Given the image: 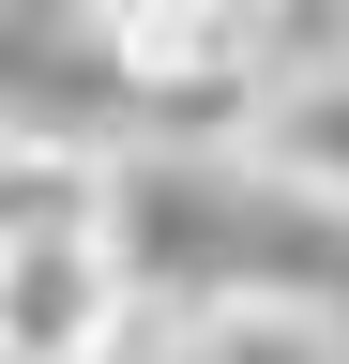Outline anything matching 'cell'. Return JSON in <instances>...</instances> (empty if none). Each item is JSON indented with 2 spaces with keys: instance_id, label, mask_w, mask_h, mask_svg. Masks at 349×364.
<instances>
[{
  "instance_id": "cell-4",
  "label": "cell",
  "mask_w": 349,
  "mask_h": 364,
  "mask_svg": "<svg viewBox=\"0 0 349 364\" xmlns=\"http://www.w3.org/2000/svg\"><path fill=\"white\" fill-rule=\"evenodd\" d=\"M274 167L319 182V198H349V61H319V76L274 107Z\"/></svg>"
},
{
  "instance_id": "cell-2",
  "label": "cell",
  "mask_w": 349,
  "mask_h": 364,
  "mask_svg": "<svg viewBox=\"0 0 349 364\" xmlns=\"http://www.w3.org/2000/svg\"><path fill=\"white\" fill-rule=\"evenodd\" d=\"M46 243H122V182L92 136L0 122V258H46Z\"/></svg>"
},
{
  "instance_id": "cell-1",
  "label": "cell",
  "mask_w": 349,
  "mask_h": 364,
  "mask_svg": "<svg viewBox=\"0 0 349 364\" xmlns=\"http://www.w3.org/2000/svg\"><path fill=\"white\" fill-rule=\"evenodd\" d=\"M137 273L122 243H46V258H0V364H107Z\"/></svg>"
},
{
  "instance_id": "cell-5",
  "label": "cell",
  "mask_w": 349,
  "mask_h": 364,
  "mask_svg": "<svg viewBox=\"0 0 349 364\" xmlns=\"http://www.w3.org/2000/svg\"><path fill=\"white\" fill-rule=\"evenodd\" d=\"M137 16H152V0H92V31H107V46H122V31H137Z\"/></svg>"
},
{
  "instance_id": "cell-3",
  "label": "cell",
  "mask_w": 349,
  "mask_h": 364,
  "mask_svg": "<svg viewBox=\"0 0 349 364\" xmlns=\"http://www.w3.org/2000/svg\"><path fill=\"white\" fill-rule=\"evenodd\" d=\"M167 364H349V334H334L319 304H289V289H213Z\"/></svg>"
}]
</instances>
